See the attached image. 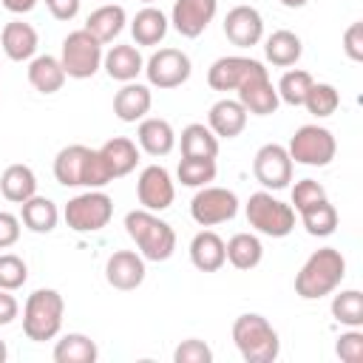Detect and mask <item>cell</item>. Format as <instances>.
<instances>
[{
    "mask_svg": "<svg viewBox=\"0 0 363 363\" xmlns=\"http://www.w3.org/2000/svg\"><path fill=\"white\" fill-rule=\"evenodd\" d=\"M320 199H326V190H323L320 182H315V179L295 182V187H292V210L295 213H301L303 207H309V204H315Z\"/></svg>",
    "mask_w": 363,
    "mask_h": 363,
    "instance_id": "cell-42",
    "label": "cell"
},
{
    "mask_svg": "<svg viewBox=\"0 0 363 363\" xmlns=\"http://www.w3.org/2000/svg\"><path fill=\"white\" fill-rule=\"evenodd\" d=\"M0 193L11 204H23L37 193V176L28 164H9L0 176Z\"/></svg>",
    "mask_w": 363,
    "mask_h": 363,
    "instance_id": "cell-31",
    "label": "cell"
},
{
    "mask_svg": "<svg viewBox=\"0 0 363 363\" xmlns=\"http://www.w3.org/2000/svg\"><path fill=\"white\" fill-rule=\"evenodd\" d=\"M26 281H28V267H26V261H23L20 255H14V252H3V255H0V289L14 292V289H20Z\"/></svg>",
    "mask_w": 363,
    "mask_h": 363,
    "instance_id": "cell-40",
    "label": "cell"
},
{
    "mask_svg": "<svg viewBox=\"0 0 363 363\" xmlns=\"http://www.w3.org/2000/svg\"><path fill=\"white\" fill-rule=\"evenodd\" d=\"M88 156H91V147H85V145H68V147H62L54 156V179L62 187H82Z\"/></svg>",
    "mask_w": 363,
    "mask_h": 363,
    "instance_id": "cell-26",
    "label": "cell"
},
{
    "mask_svg": "<svg viewBox=\"0 0 363 363\" xmlns=\"http://www.w3.org/2000/svg\"><path fill=\"white\" fill-rule=\"evenodd\" d=\"M57 221H60V210L45 196H37L34 193L31 199H26L20 204V224H26L31 233H40V235L43 233H51L57 227Z\"/></svg>",
    "mask_w": 363,
    "mask_h": 363,
    "instance_id": "cell-30",
    "label": "cell"
},
{
    "mask_svg": "<svg viewBox=\"0 0 363 363\" xmlns=\"http://www.w3.org/2000/svg\"><path fill=\"white\" fill-rule=\"evenodd\" d=\"M247 224L261 233V235H269V238H284L295 230V210L292 204L275 199L269 190H258L247 199Z\"/></svg>",
    "mask_w": 363,
    "mask_h": 363,
    "instance_id": "cell-5",
    "label": "cell"
},
{
    "mask_svg": "<svg viewBox=\"0 0 363 363\" xmlns=\"http://www.w3.org/2000/svg\"><path fill=\"white\" fill-rule=\"evenodd\" d=\"M286 153H289L292 164L326 167L337 153V142H335L332 130L323 128V125H301L292 133V139L286 145Z\"/></svg>",
    "mask_w": 363,
    "mask_h": 363,
    "instance_id": "cell-6",
    "label": "cell"
},
{
    "mask_svg": "<svg viewBox=\"0 0 363 363\" xmlns=\"http://www.w3.org/2000/svg\"><path fill=\"white\" fill-rule=\"evenodd\" d=\"M20 312V303L17 298L9 292V289H0V326H9Z\"/></svg>",
    "mask_w": 363,
    "mask_h": 363,
    "instance_id": "cell-48",
    "label": "cell"
},
{
    "mask_svg": "<svg viewBox=\"0 0 363 363\" xmlns=\"http://www.w3.org/2000/svg\"><path fill=\"white\" fill-rule=\"evenodd\" d=\"M233 343L247 363H272L281 354L275 326L258 312H244L233 320Z\"/></svg>",
    "mask_w": 363,
    "mask_h": 363,
    "instance_id": "cell-3",
    "label": "cell"
},
{
    "mask_svg": "<svg viewBox=\"0 0 363 363\" xmlns=\"http://www.w3.org/2000/svg\"><path fill=\"white\" fill-rule=\"evenodd\" d=\"M65 301L57 289H34L23 306V335L34 343L54 340L62 329Z\"/></svg>",
    "mask_w": 363,
    "mask_h": 363,
    "instance_id": "cell-4",
    "label": "cell"
},
{
    "mask_svg": "<svg viewBox=\"0 0 363 363\" xmlns=\"http://www.w3.org/2000/svg\"><path fill=\"white\" fill-rule=\"evenodd\" d=\"M79 3L82 0H45V9L51 11L54 20L68 23V20H74L79 14Z\"/></svg>",
    "mask_w": 363,
    "mask_h": 363,
    "instance_id": "cell-47",
    "label": "cell"
},
{
    "mask_svg": "<svg viewBox=\"0 0 363 363\" xmlns=\"http://www.w3.org/2000/svg\"><path fill=\"white\" fill-rule=\"evenodd\" d=\"M301 221H303L309 235L326 238V235H332L337 230V210H335V204L329 199H320V201H315V204L301 210Z\"/></svg>",
    "mask_w": 363,
    "mask_h": 363,
    "instance_id": "cell-35",
    "label": "cell"
},
{
    "mask_svg": "<svg viewBox=\"0 0 363 363\" xmlns=\"http://www.w3.org/2000/svg\"><path fill=\"white\" fill-rule=\"evenodd\" d=\"M238 102L244 105L247 113H255V116H269L278 111L281 99H278V91L269 79V71L264 74H255L250 77L241 88H238Z\"/></svg>",
    "mask_w": 363,
    "mask_h": 363,
    "instance_id": "cell-17",
    "label": "cell"
},
{
    "mask_svg": "<svg viewBox=\"0 0 363 363\" xmlns=\"http://www.w3.org/2000/svg\"><path fill=\"white\" fill-rule=\"evenodd\" d=\"M332 318L349 329L363 326V292L360 289H340L332 298Z\"/></svg>",
    "mask_w": 363,
    "mask_h": 363,
    "instance_id": "cell-36",
    "label": "cell"
},
{
    "mask_svg": "<svg viewBox=\"0 0 363 363\" xmlns=\"http://www.w3.org/2000/svg\"><path fill=\"white\" fill-rule=\"evenodd\" d=\"M343 51L352 62H360L363 60V23L354 20L346 31H343Z\"/></svg>",
    "mask_w": 363,
    "mask_h": 363,
    "instance_id": "cell-45",
    "label": "cell"
},
{
    "mask_svg": "<svg viewBox=\"0 0 363 363\" xmlns=\"http://www.w3.org/2000/svg\"><path fill=\"white\" fill-rule=\"evenodd\" d=\"M238 213V196L227 187L204 184L190 201V216L199 227H216L224 221H233Z\"/></svg>",
    "mask_w": 363,
    "mask_h": 363,
    "instance_id": "cell-9",
    "label": "cell"
},
{
    "mask_svg": "<svg viewBox=\"0 0 363 363\" xmlns=\"http://www.w3.org/2000/svg\"><path fill=\"white\" fill-rule=\"evenodd\" d=\"M216 159H204V156H182L176 176L184 187H204L216 179Z\"/></svg>",
    "mask_w": 363,
    "mask_h": 363,
    "instance_id": "cell-37",
    "label": "cell"
},
{
    "mask_svg": "<svg viewBox=\"0 0 363 363\" xmlns=\"http://www.w3.org/2000/svg\"><path fill=\"white\" fill-rule=\"evenodd\" d=\"M153 105V94L142 82H122V88L113 96V113L122 122H139L147 116Z\"/></svg>",
    "mask_w": 363,
    "mask_h": 363,
    "instance_id": "cell-21",
    "label": "cell"
},
{
    "mask_svg": "<svg viewBox=\"0 0 363 363\" xmlns=\"http://www.w3.org/2000/svg\"><path fill=\"white\" fill-rule=\"evenodd\" d=\"M125 23H128L125 9H122L119 3H105V6H99V9H94V11L88 14V20H85L82 28L105 45V43H113V40L122 34Z\"/></svg>",
    "mask_w": 363,
    "mask_h": 363,
    "instance_id": "cell-24",
    "label": "cell"
},
{
    "mask_svg": "<svg viewBox=\"0 0 363 363\" xmlns=\"http://www.w3.org/2000/svg\"><path fill=\"white\" fill-rule=\"evenodd\" d=\"M337 105H340V94L329 82H312V88L306 91V99H303V108L318 119L332 116L337 111Z\"/></svg>",
    "mask_w": 363,
    "mask_h": 363,
    "instance_id": "cell-39",
    "label": "cell"
},
{
    "mask_svg": "<svg viewBox=\"0 0 363 363\" xmlns=\"http://www.w3.org/2000/svg\"><path fill=\"white\" fill-rule=\"evenodd\" d=\"M28 82L40 94H57L65 85V71H62L60 57H51V54L31 57V62H28Z\"/></svg>",
    "mask_w": 363,
    "mask_h": 363,
    "instance_id": "cell-28",
    "label": "cell"
},
{
    "mask_svg": "<svg viewBox=\"0 0 363 363\" xmlns=\"http://www.w3.org/2000/svg\"><path fill=\"white\" fill-rule=\"evenodd\" d=\"M102 68L108 71L111 79L116 82H133L142 71H145V60L139 54L136 45H128V43H119V45H111L102 57Z\"/></svg>",
    "mask_w": 363,
    "mask_h": 363,
    "instance_id": "cell-20",
    "label": "cell"
},
{
    "mask_svg": "<svg viewBox=\"0 0 363 363\" xmlns=\"http://www.w3.org/2000/svg\"><path fill=\"white\" fill-rule=\"evenodd\" d=\"M99 156H102V162H105L111 179H122V176H128L130 170H136V164H139V147H136V142L128 139V136H113V139H108V142L99 147Z\"/></svg>",
    "mask_w": 363,
    "mask_h": 363,
    "instance_id": "cell-25",
    "label": "cell"
},
{
    "mask_svg": "<svg viewBox=\"0 0 363 363\" xmlns=\"http://www.w3.org/2000/svg\"><path fill=\"white\" fill-rule=\"evenodd\" d=\"M224 252H227V261H230L235 269L247 272V269H255V267L261 264V258H264V244H261V238L252 235V233H235V235L224 244Z\"/></svg>",
    "mask_w": 363,
    "mask_h": 363,
    "instance_id": "cell-32",
    "label": "cell"
},
{
    "mask_svg": "<svg viewBox=\"0 0 363 363\" xmlns=\"http://www.w3.org/2000/svg\"><path fill=\"white\" fill-rule=\"evenodd\" d=\"M224 37L238 48H252L264 37V17L252 6H233L224 17Z\"/></svg>",
    "mask_w": 363,
    "mask_h": 363,
    "instance_id": "cell-15",
    "label": "cell"
},
{
    "mask_svg": "<svg viewBox=\"0 0 363 363\" xmlns=\"http://www.w3.org/2000/svg\"><path fill=\"white\" fill-rule=\"evenodd\" d=\"M102 57H105L102 54V43L96 37H91L85 28L71 31L62 40V48H60L62 71H65V77H74V79L94 77L102 68Z\"/></svg>",
    "mask_w": 363,
    "mask_h": 363,
    "instance_id": "cell-7",
    "label": "cell"
},
{
    "mask_svg": "<svg viewBox=\"0 0 363 363\" xmlns=\"http://www.w3.org/2000/svg\"><path fill=\"white\" fill-rule=\"evenodd\" d=\"M6 357H9V349H6V343H3V340H0V363H3V360H6Z\"/></svg>",
    "mask_w": 363,
    "mask_h": 363,
    "instance_id": "cell-51",
    "label": "cell"
},
{
    "mask_svg": "<svg viewBox=\"0 0 363 363\" xmlns=\"http://www.w3.org/2000/svg\"><path fill=\"white\" fill-rule=\"evenodd\" d=\"M145 258L133 250H116L108 255L105 261V281L113 286V289H122V292H130L136 286H142L145 281Z\"/></svg>",
    "mask_w": 363,
    "mask_h": 363,
    "instance_id": "cell-16",
    "label": "cell"
},
{
    "mask_svg": "<svg viewBox=\"0 0 363 363\" xmlns=\"http://www.w3.org/2000/svg\"><path fill=\"white\" fill-rule=\"evenodd\" d=\"M264 54H267V62H272V65H278V68H289V65H295V62L301 60L303 43H301V37H298L295 31L278 28V31H272V34L267 37Z\"/></svg>",
    "mask_w": 363,
    "mask_h": 363,
    "instance_id": "cell-29",
    "label": "cell"
},
{
    "mask_svg": "<svg viewBox=\"0 0 363 363\" xmlns=\"http://www.w3.org/2000/svg\"><path fill=\"white\" fill-rule=\"evenodd\" d=\"M37 31H34V26H28V23H23V20H11V23H6L3 26V31H0V48H3V54L9 57V60H14V62H23V60H31L34 54H37Z\"/></svg>",
    "mask_w": 363,
    "mask_h": 363,
    "instance_id": "cell-22",
    "label": "cell"
},
{
    "mask_svg": "<svg viewBox=\"0 0 363 363\" xmlns=\"http://www.w3.org/2000/svg\"><path fill=\"white\" fill-rule=\"evenodd\" d=\"M190 74H193L190 57L184 51H179V48H159L145 62L147 85H153L159 91H170V88L184 85L190 79Z\"/></svg>",
    "mask_w": 363,
    "mask_h": 363,
    "instance_id": "cell-10",
    "label": "cell"
},
{
    "mask_svg": "<svg viewBox=\"0 0 363 363\" xmlns=\"http://www.w3.org/2000/svg\"><path fill=\"white\" fill-rule=\"evenodd\" d=\"M346 278V258L335 247H320L315 250L303 267L295 275V292L303 301H318L323 295H332Z\"/></svg>",
    "mask_w": 363,
    "mask_h": 363,
    "instance_id": "cell-1",
    "label": "cell"
},
{
    "mask_svg": "<svg viewBox=\"0 0 363 363\" xmlns=\"http://www.w3.org/2000/svg\"><path fill=\"white\" fill-rule=\"evenodd\" d=\"M252 176L264 190H284L292 182V159L284 145H261L252 159Z\"/></svg>",
    "mask_w": 363,
    "mask_h": 363,
    "instance_id": "cell-11",
    "label": "cell"
},
{
    "mask_svg": "<svg viewBox=\"0 0 363 363\" xmlns=\"http://www.w3.org/2000/svg\"><path fill=\"white\" fill-rule=\"evenodd\" d=\"M111 182H113V179H111V173H108V167H105L99 150H91L88 164H85V182H82V187H88V190H102V187L111 184Z\"/></svg>",
    "mask_w": 363,
    "mask_h": 363,
    "instance_id": "cell-44",
    "label": "cell"
},
{
    "mask_svg": "<svg viewBox=\"0 0 363 363\" xmlns=\"http://www.w3.org/2000/svg\"><path fill=\"white\" fill-rule=\"evenodd\" d=\"M309 0H281V6H286V9H301V6H306Z\"/></svg>",
    "mask_w": 363,
    "mask_h": 363,
    "instance_id": "cell-50",
    "label": "cell"
},
{
    "mask_svg": "<svg viewBox=\"0 0 363 363\" xmlns=\"http://www.w3.org/2000/svg\"><path fill=\"white\" fill-rule=\"evenodd\" d=\"M17 238H20V218L14 213L0 210V250L14 247Z\"/></svg>",
    "mask_w": 363,
    "mask_h": 363,
    "instance_id": "cell-46",
    "label": "cell"
},
{
    "mask_svg": "<svg viewBox=\"0 0 363 363\" xmlns=\"http://www.w3.org/2000/svg\"><path fill=\"white\" fill-rule=\"evenodd\" d=\"M142 3H147V6H150V3H153V0H142Z\"/></svg>",
    "mask_w": 363,
    "mask_h": 363,
    "instance_id": "cell-52",
    "label": "cell"
},
{
    "mask_svg": "<svg viewBox=\"0 0 363 363\" xmlns=\"http://www.w3.org/2000/svg\"><path fill=\"white\" fill-rule=\"evenodd\" d=\"M136 196H139V204L150 213L167 210L176 199V187H173L170 173L162 164H147L136 179Z\"/></svg>",
    "mask_w": 363,
    "mask_h": 363,
    "instance_id": "cell-13",
    "label": "cell"
},
{
    "mask_svg": "<svg viewBox=\"0 0 363 363\" xmlns=\"http://www.w3.org/2000/svg\"><path fill=\"white\" fill-rule=\"evenodd\" d=\"M173 363H213V349L199 337H187L176 346Z\"/></svg>",
    "mask_w": 363,
    "mask_h": 363,
    "instance_id": "cell-41",
    "label": "cell"
},
{
    "mask_svg": "<svg viewBox=\"0 0 363 363\" xmlns=\"http://www.w3.org/2000/svg\"><path fill=\"white\" fill-rule=\"evenodd\" d=\"M264 62L252 60V57H241V54H230V57H218L210 71H207V82L213 91H238L250 77L264 74Z\"/></svg>",
    "mask_w": 363,
    "mask_h": 363,
    "instance_id": "cell-12",
    "label": "cell"
},
{
    "mask_svg": "<svg viewBox=\"0 0 363 363\" xmlns=\"http://www.w3.org/2000/svg\"><path fill=\"white\" fill-rule=\"evenodd\" d=\"M99 357L96 343L82 332H68L54 346V363H94Z\"/></svg>",
    "mask_w": 363,
    "mask_h": 363,
    "instance_id": "cell-33",
    "label": "cell"
},
{
    "mask_svg": "<svg viewBox=\"0 0 363 363\" xmlns=\"http://www.w3.org/2000/svg\"><path fill=\"white\" fill-rule=\"evenodd\" d=\"M125 233L130 235V241L136 244L139 255L145 261H167L173 252H176V233L173 227L159 218L156 213L139 207V210H130L125 216Z\"/></svg>",
    "mask_w": 363,
    "mask_h": 363,
    "instance_id": "cell-2",
    "label": "cell"
},
{
    "mask_svg": "<svg viewBox=\"0 0 363 363\" xmlns=\"http://www.w3.org/2000/svg\"><path fill=\"white\" fill-rule=\"evenodd\" d=\"M136 142L147 156H167L176 147V130L167 119L145 116V119H139Z\"/></svg>",
    "mask_w": 363,
    "mask_h": 363,
    "instance_id": "cell-19",
    "label": "cell"
},
{
    "mask_svg": "<svg viewBox=\"0 0 363 363\" xmlns=\"http://www.w3.org/2000/svg\"><path fill=\"white\" fill-rule=\"evenodd\" d=\"M167 28H170V20L156 6L139 9L133 14V20H130V34H133V43L136 45H159L164 40Z\"/></svg>",
    "mask_w": 363,
    "mask_h": 363,
    "instance_id": "cell-27",
    "label": "cell"
},
{
    "mask_svg": "<svg viewBox=\"0 0 363 363\" xmlns=\"http://www.w3.org/2000/svg\"><path fill=\"white\" fill-rule=\"evenodd\" d=\"M335 352L343 363H360L363 360V332L360 329H349L337 337Z\"/></svg>",
    "mask_w": 363,
    "mask_h": 363,
    "instance_id": "cell-43",
    "label": "cell"
},
{
    "mask_svg": "<svg viewBox=\"0 0 363 363\" xmlns=\"http://www.w3.org/2000/svg\"><path fill=\"white\" fill-rule=\"evenodd\" d=\"M312 82H315V79H312L309 71H303V68H289V71L278 79V85H275L278 99L286 102V105H292V108H298V105H303L306 91L312 88Z\"/></svg>",
    "mask_w": 363,
    "mask_h": 363,
    "instance_id": "cell-38",
    "label": "cell"
},
{
    "mask_svg": "<svg viewBox=\"0 0 363 363\" xmlns=\"http://www.w3.org/2000/svg\"><path fill=\"white\" fill-rule=\"evenodd\" d=\"M247 111L238 99H218L210 113H207V128L218 136V139H235L244 128H247Z\"/></svg>",
    "mask_w": 363,
    "mask_h": 363,
    "instance_id": "cell-18",
    "label": "cell"
},
{
    "mask_svg": "<svg viewBox=\"0 0 363 363\" xmlns=\"http://www.w3.org/2000/svg\"><path fill=\"white\" fill-rule=\"evenodd\" d=\"M190 261L196 269L201 272H216L227 264V252H224V238L213 230H201L193 235L190 241Z\"/></svg>",
    "mask_w": 363,
    "mask_h": 363,
    "instance_id": "cell-23",
    "label": "cell"
},
{
    "mask_svg": "<svg viewBox=\"0 0 363 363\" xmlns=\"http://www.w3.org/2000/svg\"><path fill=\"white\" fill-rule=\"evenodd\" d=\"M216 11H218V0H176L170 11V23L182 37L196 40L213 23Z\"/></svg>",
    "mask_w": 363,
    "mask_h": 363,
    "instance_id": "cell-14",
    "label": "cell"
},
{
    "mask_svg": "<svg viewBox=\"0 0 363 363\" xmlns=\"http://www.w3.org/2000/svg\"><path fill=\"white\" fill-rule=\"evenodd\" d=\"M0 3H3V9L11 11V14H28V11L37 6V0H0Z\"/></svg>",
    "mask_w": 363,
    "mask_h": 363,
    "instance_id": "cell-49",
    "label": "cell"
},
{
    "mask_svg": "<svg viewBox=\"0 0 363 363\" xmlns=\"http://www.w3.org/2000/svg\"><path fill=\"white\" fill-rule=\"evenodd\" d=\"M111 216H113V199L102 190H85L74 196L62 210V218L74 233H99L102 227H108Z\"/></svg>",
    "mask_w": 363,
    "mask_h": 363,
    "instance_id": "cell-8",
    "label": "cell"
},
{
    "mask_svg": "<svg viewBox=\"0 0 363 363\" xmlns=\"http://www.w3.org/2000/svg\"><path fill=\"white\" fill-rule=\"evenodd\" d=\"M179 145H182V156H204V159L218 156V136L204 122H190L182 130Z\"/></svg>",
    "mask_w": 363,
    "mask_h": 363,
    "instance_id": "cell-34",
    "label": "cell"
}]
</instances>
